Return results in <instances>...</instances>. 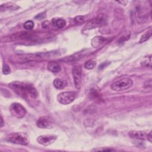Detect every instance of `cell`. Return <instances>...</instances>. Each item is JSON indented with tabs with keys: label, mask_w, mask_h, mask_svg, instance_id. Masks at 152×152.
<instances>
[{
	"label": "cell",
	"mask_w": 152,
	"mask_h": 152,
	"mask_svg": "<svg viewBox=\"0 0 152 152\" xmlns=\"http://www.w3.org/2000/svg\"><path fill=\"white\" fill-rule=\"evenodd\" d=\"M96 65V61L93 60H89V61H87L85 63L84 66H85L86 68H87L88 70H92V69L95 68Z\"/></svg>",
	"instance_id": "16"
},
{
	"label": "cell",
	"mask_w": 152,
	"mask_h": 152,
	"mask_svg": "<svg viewBox=\"0 0 152 152\" xmlns=\"http://www.w3.org/2000/svg\"><path fill=\"white\" fill-rule=\"evenodd\" d=\"M129 136L132 138L145 140H147L148 133L143 131H131L128 133Z\"/></svg>",
	"instance_id": "10"
},
{
	"label": "cell",
	"mask_w": 152,
	"mask_h": 152,
	"mask_svg": "<svg viewBox=\"0 0 152 152\" xmlns=\"http://www.w3.org/2000/svg\"><path fill=\"white\" fill-rule=\"evenodd\" d=\"M54 86L57 89H63L65 86V83L60 79H55L54 81Z\"/></svg>",
	"instance_id": "15"
},
{
	"label": "cell",
	"mask_w": 152,
	"mask_h": 152,
	"mask_svg": "<svg viewBox=\"0 0 152 152\" xmlns=\"http://www.w3.org/2000/svg\"><path fill=\"white\" fill-rule=\"evenodd\" d=\"M151 31H150L149 32H148L145 33V34H144L143 35H142V36L140 38V40L139 41V43L141 44V43L145 42L151 37Z\"/></svg>",
	"instance_id": "17"
},
{
	"label": "cell",
	"mask_w": 152,
	"mask_h": 152,
	"mask_svg": "<svg viewBox=\"0 0 152 152\" xmlns=\"http://www.w3.org/2000/svg\"><path fill=\"white\" fill-rule=\"evenodd\" d=\"M36 125L42 129H50L53 127L52 119L49 116H42L38 119Z\"/></svg>",
	"instance_id": "8"
},
{
	"label": "cell",
	"mask_w": 152,
	"mask_h": 152,
	"mask_svg": "<svg viewBox=\"0 0 152 152\" xmlns=\"http://www.w3.org/2000/svg\"><path fill=\"white\" fill-rule=\"evenodd\" d=\"M48 24H49V22H47V21H45L43 23H42V27L44 28H47L48 26Z\"/></svg>",
	"instance_id": "24"
},
{
	"label": "cell",
	"mask_w": 152,
	"mask_h": 152,
	"mask_svg": "<svg viewBox=\"0 0 152 152\" xmlns=\"http://www.w3.org/2000/svg\"><path fill=\"white\" fill-rule=\"evenodd\" d=\"M7 140L17 144L26 145L29 143V137L26 133L13 132L9 134L6 138Z\"/></svg>",
	"instance_id": "2"
},
{
	"label": "cell",
	"mask_w": 152,
	"mask_h": 152,
	"mask_svg": "<svg viewBox=\"0 0 152 152\" xmlns=\"http://www.w3.org/2000/svg\"><path fill=\"white\" fill-rule=\"evenodd\" d=\"M107 39L102 36H96L93 38L92 40V45L93 47L97 48L99 47L100 45L105 43Z\"/></svg>",
	"instance_id": "12"
},
{
	"label": "cell",
	"mask_w": 152,
	"mask_h": 152,
	"mask_svg": "<svg viewBox=\"0 0 152 152\" xmlns=\"http://www.w3.org/2000/svg\"><path fill=\"white\" fill-rule=\"evenodd\" d=\"M77 96L74 92H61L57 96L58 101L63 105H68L73 102Z\"/></svg>",
	"instance_id": "6"
},
{
	"label": "cell",
	"mask_w": 152,
	"mask_h": 152,
	"mask_svg": "<svg viewBox=\"0 0 152 152\" xmlns=\"http://www.w3.org/2000/svg\"><path fill=\"white\" fill-rule=\"evenodd\" d=\"M74 20H75L76 22L80 23H83L84 22V17L83 16H77V17H76L75 18Z\"/></svg>",
	"instance_id": "20"
},
{
	"label": "cell",
	"mask_w": 152,
	"mask_h": 152,
	"mask_svg": "<svg viewBox=\"0 0 152 152\" xmlns=\"http://www.w3.org/2000/svg\"><path fill=\"white\" fill-rule=\"evenodd\" d=\"M132 85V81L129 78H124L113 82L111 88L116 92H122L129 89Z\"/></svg>",
	"instance_id": "3"
},
{
	"label": "cell",
	"mask_w": 152,
	"mask_h": 152,
	"mask_svg": "<svg viewBox=\"0 0 152 152\" xmlns=\"http://www.w3.org/2000/svg\"><path fill=\"white\" fill-rule=\"evenodd\" d=\"M3 73L4 74H6V75L9 74L11 73V69H10V67L7 64H4L3 65Z\"/></svg>",
	"instance_id": "19"
},
{
	"label": "cell",
	"mask_w": 152,
	"mask_h": 152,
	"mask_svg": "<svg viewBox=\"0 0 152 152\" xmlns=\"http://www.w3.org/2000/svg\"><path fill=\"white\" fill-rule=\"evenodd\" d=\"M109 64H110V63H107V62L103 63H102V64L99 66V69H103V68H104L105 67H106L107 65H108Z\"/></svg>",
	"instance_id": "22"
},
{
	"label": "cell",
	"mask_w": 152,
	"mask_h": 152,
	"mask_svg": "<svg viewBox=\"0 0 152 152\" xmlns=\"http://www.w3.org/2000/svg\"><path fill=\"white\" fill-rule=\"evenodd\" d=\"M106 23V17L104 14L99 15L96 18L90 20L84 26V30H90L100 28Z\"/></svg>",
	"instance_id": "4"
},
{
	"label": "cell",
	"mask_w": 152,
	"mask_h": 152,
	"mask_svg": "<svg viewBox=\"0 0 152 152\" xmlns=\"http://www.w3.org/2000/svg\"><path fill=\"white\" fill-rule=\"evenodd\" d=\"M52 23L55 27L58 29L63 28L66 24L65 20L63 19H53L52 20Z\"/></svg>",
	"instance_id": "13"
},
{
	"label": "cell",
	"mask_w": 152,
	"mask_h": 152,
	"mask_svg": "<svg viewBox=\"0 0 152 152\" xmlns=\"http://www.w3.org/2000/svg\"><path fill=\"white\" fill-rule=\"evenodd\" d=\"M147 140L149 141L150 143L152 142V136H151V131H150L147 135Z\"/></svg>",
	"instance_id": "23"
},
{
	"label": "cell",
	"mask_w": 152,
	"mask_h": 152,
	"mask_svg": "<svg viewBox=\"0 0 152 152\" xmlns=\"http://www.w3.org/2000/svg\"><path fill=\"white\" fill-rule=\"evenodd\" d=\"M45 13H41V14H39V15H38V16H36V17H35V19H39V20H42V19H43L44 18H45Z\"/></svg>",
	"instance_id": "21"
},
{
	"label": "cell",
	"mask_w": 152,
	"mask_h": 152,
	"mask_svg": "<svg viewBox=\"0 0 152 152\" xmlns=\"http://www.w3.org/2000/svg\"><path fill=\"white\" fill-rule=\"evenodd\" d=\"M73 76L74 79V86L76 89H80L81 87V79H82V69L80 66H76L73 68Z\"/></svg>",
	"instance_id": "7"
},
{
	"label": "cell",
	"mask_w": 152,
	"mask_h": 152,
	"mask_svg": "<svg viewBox=\"0 0 152 152\" xmlns=\"http://www.w3.org/2000/svg\"><path fill=\"white\" fill-rule=\"evenodd\" d=\"M9 87L19 96L25 99L29 97L35 99L38 94L36 89L32 86L20 81H13L9 84Z\"/></svg>",
	"instance_id": "1"
},
{
	"label": "cell",
	"mask_w": 152,
	"mask_h": 152,
	"mask_svg": "<svg viewBox=\"0 0 152 152\" xmlns=\"http://www.w3.org/2000/svg\"><path fill=\"white\" fill-rule=\"evenodd\" d=\"M118 3L121 4L122 5H126L128 3L127 1H118Z\"/></svg>",
	"instance_id": "25"
},
{
	"label": "cell",
	"mask_w": 152,
	"mask_h": 152,
	"mask_svg": "<svg viewBox=\"0 0 152 152\" xmlns=\"http://www.w3.org/2000/svg\"><path fill=\"white\" fill-rule=\"evenodd\" d=\"M4 123L3 121V118L1 116V127H3L4 126Z\"/></svg>",
	"instance_id": "26"
},
{
	"label": "cell",
	"mask_w": 152,
	"mask_h": 152,
	"mask_svg": "<svg viewBox=\"0 0 152 152\" xmlns=\"http://www.w3.org/2000/svg\"><path fill=\"white\" fill-rule=\"evenodd\" d=\"M48 70L52 73H58L61 70V65L56 62H49L47 65Z\"/></svg>",
	"instance_id": "11"
},
{
	"label": "cell",
	"mask_w": 152,
	"mask_h": 152,
	"mask_svg": "<svg viewBox=\"0 0 152 152\" xmlns=\"http://www.w3.org/2000/svg\"><path fill=\"white\" fill-rule=\"evenodd\" d=\"M10 112L15 117L20 119L24 118L27 113L24 106L19 103H13L10 106Z\"/></svg>",
	"instance_id": "5"
},
{
	"label": "cell",
	"mask_w": 152,
	"mask_h": 152,
	"mask_svg": "<svg viewBox=\"0 0 152 152\" xmlns=\"http://www.w3.org/2000/svg\"><path fill=\"white\" fill-rule=\"evenodd\" d=\"M57 138V137L55 135H42L37 138V141L41 145H49L52 144Z\"/></svg>",
	"instance_id": "9"
},
{
	"label": "cell",
	"mask_w": 152,
	"mask_h": 152,
	"mask_svg": "<svg viewBox=\"0 0 152 152\" xmlns=\"http://www.w3.org/2000/svg\"><path fill=\"white\" fill-rule=\"evenodd\" d=\"M19 8V6H17L15 4L13 3H7L6 4H2L1 6V7H0V10H1V12L5 11V10L8 9V10H16Z\"/></svg>",
	"instance_id": "14"
},
{
	"label": "cell",
	"mask_w": 152,
	"mask_h": 152,
	"mask_svg": "<svg viewBox=\"0 0 152 152\" xmlns=\"http://www.w3.org/2000/svg\"><path fill=\"white\" fill-rule=\"evenodd\" d=\"M33 28H34V23L31 20L27 21L24 24V28L26 30H31Z\"/></svg>",
	"instance_id": "18"
}]
</instances>
